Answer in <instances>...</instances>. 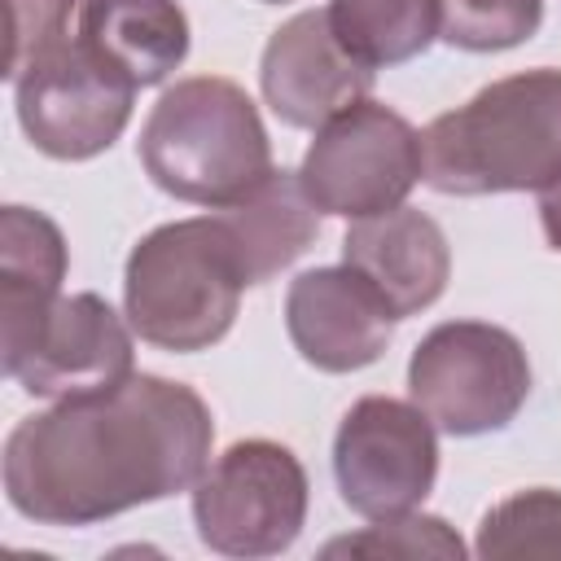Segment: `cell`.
<instances>
[{"label":"cell","instance_id":"obj_11","mask_svg":"<svg viewBox=\"0 0 561 561\" xmlns=\"http://www.w3.org/2000/svg\"><path fill=\"white\" fill-rule=\"evenodd\" d=\"M259 88L285 127L316 131L373 92V70L342 48L329 9H302L272 31L259 61Z\"/></svg>","mask_w":561,"mask_h":561},{"label":"cell","instance_id":"obj_10","mask_svg":"<svg viewBox=\"0 0 561 561\" xmlns=\"http://www.w3.org/2000/svg\"><path fill=\"white\" fill-rule=\"evenodd\" d=\"M438 425L403 399L364 394L333 434V478L368 522L421 508L438 478Z\"/></svg>","mask_w":561,"mask_h":561},{"label":"cell","instance_id":"obj_7","mask_svg":"<svg viewBox=\"0 0 561 561\" xmlns=\"http://www.w3.org/2000/svg\"><path fill=\"white\" fill-rule=\"evenodd\" d=\"M298 180L320 215L368 219L408 202L425 180L421 131L390 105L364 96L316 127Z\"/></svg>","mask_w":561,"mask_h":561},{"label":"cell","instance_id":"obj_14","mask_svg":"<svg viewBox=\"0 0 561 561\" xmlns=\"http://www.w3.org/2000/svg\"><path fill=\"white\" fill-rule=\"evenodd\" d=\"M79 31L136 88L162 83L188 57V13L175 0H88Z\"/></svg>","mask_w":561,"mask_h":561},{"label":"cell","instance_id":"obj_20","mask_svg":"<svg viewBox=\"0 0 561 561\" xmlns=\"http://www.w3.org/2000/svg\"><path fill=\"white\" fill-rule=\"evenodd\" d=\"M324 557H399V561H421V557H438V561H460L465 543L460 535L430 513H399V517H381L355 535L329 539Z\"/></svg>","mask_w":561,"mask_h":561},{"label":"cell","instance_id":"obj_9","mask_svg":"<svg viewBox=\"0 0 561 561\" xmlns=\"http://www.w3.org/2000/svg\"><path fill=\"white\" fill-rule=\"evenodd\" d=\"M0 364L35 399H75L123 386L136 373V351L131 329L101 294H70L0 324Z\"/></svg>","mask_w":561,"mask_h":561},{"label":"cell","instance_id":"obj_16","mask_svg":"<svg viewBox=\"0 0 561 561\" xmlns=\"http://www.w3.org/2000/svg\"><path fill=\"white\" fill-rule=\"evenodd\" d=\"M66 267V237L44 210H0V324H18L61 298Z\"/></svg>","mask_w":561,"mask_h":561},{"label":"cell","instance_id":"obj_13","mask_svg":"<svg viewBox=\"0 0 561 561\" xmlns=\"http://www.w3.org/2000/svg\"><path fill=\"white\" fill-rule=\"evenodd\" d=\"M342 263H351L386 298L394 320L434 307L451 276L447 237L416 206L355 219L342 237Z\"/></svg>","mask_w":561,"mask_h":561},{"label":"cell","instance_id":"obj_19","mask_svg":"<svg viewBox=\"0 0 561 561\" xmlns=\"http://www.w3.org/2000/svg\"><path fill=\"white\" fill-rule=\"evenodd\" d=\"M543 22V0H438V39L465 53H504Z\"/></svg>","mask_w":561,"mask_h":561},{"label":"cell","instance_id":"obj_3","mask_svg":"<svg viewBox=\"0 0 561 561\" xmlns=\"http://www.w3.org/2000/svg\"><path fill=\"white\" fill-rule=\"evenodd\" d=\"M136 153L167 197L210 210L241 202L276 171L259 105L224 75H193L167 88L140 127Z\"/></svg>","mask_w":561,"mask_h":561},{"label":"cell","instance_id":"obj_18","mask_svg":"<svg viewBox=\"0 0 561 561\" xmlns=\"http://www.w3.org/2000/svg\"><path fill=\"white\" fill-rule=\"evenodd\" d=\"M473 552L482 561L504 557H561V491L526 486L486 508Z\"/></svg>","mask_w":561,"mask_h":561},{"label":"cell","instance_id":"obj_1","mask_svg":"<svg viewBox=\"0 0 561 561\" xmlns=\"http://www.w3.org/2000/svg\"><path fill=\"white\" fill-rule=\"evenodd\" d=\"M206 399L171 377L131 373L114 390L57 399L4 438V495L39 526H96L193 491L210 465Z\"/></svg>","mask_w":561,"mask_h":561},{"label":"cell","instance_id":"obj_23","mask_svg":"<svg viewBox=\"0 0 561 561\" xmlns=\"http://www.w3.org/2000/svg\"><path fill=\"white\" fill-rule=\"evenodd\" d=\"M263 4H285V0H263Z\"/></svg>","mask_w":561,"mask_h":561},{"label":"cell","instance_id":"obj_15","mask_svg":"<svg viewBox=\"0 0 561 561\" xmlns=\"http://www.w3.org/2000/svg\"><path fill=\"white\" fill-rule=\"evenodd\" d=\"M316 215L320 210L307 197L298 171H285V167L272 171L254 193H245L241 202L219 210V219L232 232V245L241 254L250 285L272 280L316 241V232H320Z\"/></svg>","mask_w":561,"mask_h":561},{"label":"cell","instance_id":"obj_6","mask_svg":"<svg viewBox=\"0 0 561 561\" xmlns=\"http://www.w3.org/2000/svg\"><path fill=\"white\" fill-rule=\"evenodd\" d=\"M408 394L451 438L495 434L530 394V359L500 324L447 320L416 342L408 359Z\"/></svg>","mask_w":561,"mask_h":561},{"label":"cell","instance_id":"obj_2","mask_svg":"<svg viewBox=\"0 0 561 561\" xmlns=\"http://www.w3.org/2000/svg\"><path fill=\"white\" fill-rule=\"evenodd\" d=\"M425 184L447 197L543 193L561 180V70L535 66L478 88L421 131Z\"/></svg>","mask_w":561,"mask_h":561},{"label":"cell","instance_id":"obj_8","mask_svg":"<svg viewBox=\"0 0 561 561\" xmlns=\"http://www.w3.org/2000/svg\"><path fill=\"white\" fill-rule=\"evenodd\" d=\"M307 469L272 438H241L193 486L197 539L219 557H276L307 522Z\"/></svg>","mask_w":561,"mask_h":561},{"label":"cell","instance_id":"obj_5","mask_svg":"<svg viewBox=\"0 0 561 561\" xmlns=\"http://www.w3.org/2000/svg\"><path fill=\"white\" fill-rule=\"evenodd\" d=\"M4 79L13 83L26 140L57 162H88L105 153L136 105V83L110 66L79 26L35 48Z\"/></svg>","mask_w":561,"mask_h":561},{"label":"cell","instance_id":"obj_12","mask_svg":"<svg viewBox=\"0 0 561 561\" xmlns=\"http://www.w3.org/2000/svg\"><path fill=\"white\" fill-rule=\"evenodd\" d=\"M285 329L294 351L320 373H359L381 359L394 333L386 298L351 267H311L289 280Z\"/></svg>","mask_w":561,"mask_h":561},{"label":"cell","instance_id":"obj_4","mask_svg":"<svg viewBox=\"0 0 561 561\" xmlns=\"http://www.w3.org/2000/svg\"><path fill=\"white\" fill-rule=\"evenodd\" d=\"M245 285L241 254L219 215L175 219L131 245L123 267V311L140 342L193 355L228 337Z\"/></svg>","mask_w":561,"mask_h":561},{"label":"cell","instance_id":"obj_22","mask_svg":"<svg viewBox=\"0 0 561 561\" xmlns=\"http://www.w3.org/2000/svg\"><path fill=\"white\" fill-rule=\"evenodd\" d=\"M539 224H543V237L552 250H561V180L548 184L539 193Z\"/></svg>","mask_w":561,"mask_h":561},{"label":"cell","instance_id":"obj_21","mask_svg":"<svg viewBox=\"0 0 561 561\" xmlns=\"http://www.w3.org/2000/svg\"><path fill=\"white\" fill-rule=\"evenodd\" d=\"M88 0H4L9 13V57H4V75H13L35 48H44L48 39L66 35L79 26Z\"/></svg>","mask_w":561,"mask_h":561},{"label":"cell","instance_id":"obj_17","mask_svg":"<svg viewBox=\"0 0 561 561\" xmlns=\"http://www.w3.org/2000/svg\"><path fill=\"white\" fill-rule=\"evenodd\" d=\"M329 26L368 70L403 66L438 39V0H333Z\"/></svg>","mask_w":561,"mask_h":561}]
</instances>
